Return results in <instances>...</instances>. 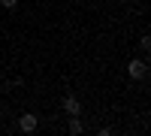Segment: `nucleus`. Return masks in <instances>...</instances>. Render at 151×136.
<instances>
[{
	"mask_svg": "<svg viewBox=\"0 0 151 136\" xmlns=\"http://www.w3.org/2000/svg\"><path fill=\"white\" fill-rule=\"evenodd\" d=\"M127 73H130V79H133V82H139V79L148 76V67H145V60H130Z\"/></svg>",
	"mask_w": 151,
	"mask_h": 136,
	"instance_id": "f257e3e1",
	"label": "nucleus"
},
{
	"mask_svg": "<svg viewBox=\"0 0 151 136\" xmlns=\"http://www.w3.org/2000/svg\"><path fill=\"white\" fill-rule=\"evenodd\" d=\"M18 127H21L24 133H33V130H36V115H33V112H27V115H21V121H18Z\"/></svg>",
	"mask_w": 151,
	"mask_h": 136,
	"instance_id": "f03ea898",
	"label": "nucleus"
},
{
	"mask_svg": "<svg viewBox=\"0 0 151 136\" xmlns=\"http://www.w3.org/2000/svg\"><path fill=\"white\" fill-rule=\"evenodd\" d=\"M79 109H82V106H79L76 97H67V100H64V112H67V115H79Z\"/></svg>",
	"mask_w": 151,
	"mask_h": 136,
	"instance_id": "7ed1b4c3",
	"label": "nucleus"
},
{
	"mask_svg": "<svg viewBox=\"0 0 151 136\" xmlns=\"http://www.w3.org/2000/svg\"><path fill=\"white\" fill-rule=\"evenodd\" d=\"M70 133H82V121L73 115V121H70Z\"/></svg>",
	"mask_w": 151,
	"mask_h": 136,
	"instance_id": "20e7f679",
	"label": "nucleus"
},
{
	"mask_svg": "<svg viewBox=\"0 0 151 136\" xmlns=\"http://www.w3.org/2000/svg\"><path fill=\"white\" fill-rule=\"evenodd\" d=\"M139 45H142V52H148V48H151V40H148V36H142V40H139Z\"/></svg>",
	"mask_w": 151,
	"mask_h": 136,
	"instance_id": "39448f33",
	"label": "nucleus"
},
{
	"mask_svg": "<svg viewBox=\"0 0 151 136\" xmlns=\"http://www.w3.org/2000/svg\"><path fill=\"white\" fill-rule=\"evenodd\" d=\"M0 3H3L6 9H15V6H18V0H0Z\"/></svg>",
	"mask_w": 151,
	"mask_h": 136,
	"instance_id": "423d86ee",
	"label": "nucleus"
}]
</instances>
